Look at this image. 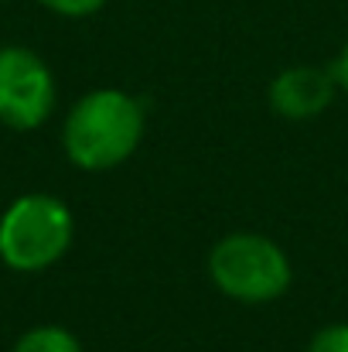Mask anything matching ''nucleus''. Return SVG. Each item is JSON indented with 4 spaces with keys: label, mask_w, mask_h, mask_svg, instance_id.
I'll list each match as a JSON object with an SVG mask.
<instances>
[{
    "label": "nucleus",
    "mask_w": 348,
    "mask_h": 352,
    "mask_svg": "<svg viewBox=\"0 0 348 352\" xmlns=\"http://www.w3.org/2000/svg\"><path fill=\"white\" fill-rule=\"evenodd\" d=\"M55 110V76L48 62L24 48H0V123L10 130H38Z\"/></svg>",
    "instance_id": "nucleus-4"
},
{
    "label": "nucleus",
    "mask_w": 348,
    "mask_h": 352,
    "mask_svg": "<svg viewBox=\"0 0 348 352\" xmlns=\"http://www.w3.org/2000/svg\"><path fill=\"white\" fill-rule=\"evenodd\" d=\"M72 236L76 219L62 199L27 192L0 216V263L17 274H41L69 253Z\"/></svg>",
    "instance_id": "nucleus-2"
},
{
    "label": "nucleus",
    "mask_w": 348,
    "mask_h": 352,
    "mask_svg": "<svg viewBox=\"0 0 348 352\" xmlns=\"http://www.w3.org/2000/svg\"><path fill=\"white\" fill-rule=\"evenodd\" d=\"M38 3L58 17H93L106 7V0H38Z\"/></svg>",
    "instance_id": "nucleus-7"
},
{
    "label": "nucleus",
    "mask_w": 348,
    "mask_h": 352,
    "mask_svg": "<svg viewBox=\"0 0 348 352\" xmlns=\"http://www.w3.org/2000/svg\"><path fill=\"white\" fill-rule=\"evenodd\" d=\"M332 76H335L338 89H345L348 93V41H345V48L338 52V58L332 62Z\"/></svg>",
    "instance_id": "nucleus-9"
},
{
    "label": "nucleus",
    "mask_w": 348,
    "mask_h": 352,
    "mask_svg": "<svg viewBox=\"0 0 348 352\" xmlns=\"http://www.w3.org/2000/svg\"><path fill=\"white\" fill-rule=\"evenodd\" d=\"M143 103L126 89H93L65 117L62 147L82 171H113L143 140Z\"/></svg>",
    "instance_id": "nucleus-1"
},
{
    "label": "nucleus",
    "mask_w": 348,
    "mask_h": 352,
    "mask_svg": "<svg viewBox=\"0 0 348 352\" xmlns=\"http://www.w3.org/2000/svg\"><path fill=\"white\" fill-rule=\"evenodd\" d=\"M10 352H82V342L62 325H34L14 342Z\"/></svg>",
    "instance_id": "nucleus-6"
},
{
    "label": "nucleus",
    "mask_w": 348,
    "mask_h": 352,
    "mask_svg": "<svg viewBox=\"0 0 348 352\" xmlns=\"http://www.w3.org/2000/svg\"><path fill=\"white\" fill-rule=\"evenodd\" d=\"M212 284L239 305H270L287 294L294 280L290 256L263 233H229L209 253Z\"/></svg>",
    "instance_id": "nucleus-3"
},
{
    "label": "nucleus",
    "mask_w": 348,
    "mask_h": 352,
    "mask_svg": "<svg viewBox=\"0 0 348 352\" xmlns=\"http://www.w3.org/2000/svg\"><path fill=\"white\" fill-rule=\"evenodd\" d=\"M308 352H348V322L325 325V329L311 339Z\"/></svg>",
    "instance_id": "nucleus-8"
},
{
    "label": "nucleus",
    "mask_w": 348,
    "mask_h": 352,
    "mask_svg": "<svg viewBox=\"0 0 348 352\" xmlns=\"http://www.w3.org/2000/svg\"><path fill=\"white\" fill-rule=\"evenodd\" d=\"M338 93V82L332 69L318 65H290L277 72L270 82V107L287 120H311L325 113Z\"/></svg>",
    "instance_id": "nucleus-5"
}]
</instances>
